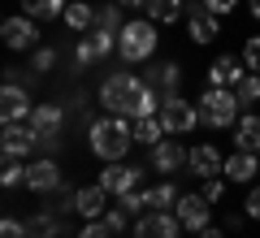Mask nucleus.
I'll return each instance as SVG.
<instances>
[{"label": "nucleus", "instance_id": "a211bd4d", "mask_svg": "<svg viewBox=\"0 0 260 238\" xmlns=\"http://www.w3.org/2000/svg\"><path fill=\"white\" fill-rule=\"evenodd\" d=\"M186 165H191V174H195V178H221L225 160H221V152H217L213 143H200V147H191Z\"/></svg>", "mask_w": 260, "mask_h": 238}, {"label": "nucleus", "instance_id": "58836bf2", "mask_svg": "<svg viewBox=\"0 0 260 238\" xmlns=\"http://www.w3.org/2000/svg\"><path fill=\"white\" fill-rule=\"evenodd\" d=\"M243 212H247L251 221H260V186H256V191L247 195V203H243Z\"/></svg>", "mask_w": 260, "mask_h": 238}, {"label": "nucleus", "instance_id": "20e7f679", "mask_svg": "<svg viewBox=\"0 0 260 238\" xmlns=\"http://www.w3.org/2000/svg\"><path fill=\"white\" fill-rule=\"evenodd\" d=\"M117 52L121 61H148L156 52V22L143 18V22H126L117 30Z\"/></svg>", "mask_w": 260, "mask_h": 238}, {"label": "nucleus", "instance_id": "1a4fd4ad", "mask_svg": "<svg viewBox=\"0 0 260 238\" xmlns=\"http://www.w3.org/2000/svg\"><path fill=\"white\" fill-rule=\"evenodd\" d=\"M113 48H117V30H87L83 35V44H78V65H83V70H91L95 61H100V56H109Z\"/></svg>", "mask_w": 260, "mask_h": 238}, {"label": "nucleus", "instance_id": "6ab92c4d", "mask_svg": "<svg viewBox=\"0 0 260 238\" xmlns=\"http://www.w3.org/2000/svg\"><path fill=\"white\" fill-rule=\"evenodd\" d=\"M186 156L191 152H182L174 139H160V143L152 147V169H156V174H178V169L186 165Z\"/></svg>", "mask_w": 260, "mask_h": 238}, {"label": "nucleus", "instance_id": "6e6552de", "mask_svg": "<svg viewBox=\"0 0 260 238\" xmlns=\"http://www.w3.org/2000/svg\"><path fill=\"white\" fill-rule=\"evenodd\" d=\"M186 35H191L195 44H213L217 39V13L208 9L204 0H191V5H186Z\"/></svg>", "mask_w": 260, "mask_h": 238}, {"label": "nucleus", "instance_id": "473e14b6", "mask_svg": "<svg viewBox=\"0 0 260 238\" xmlns=\"http://www.w3.org/2000/svg\"><path fill=\"white\" fill-rule=\"evenodd\" d=\"M78 238H117V234H113V225L100 217V221H87V225L78 229Z\"/></svg>", "mask_w": 260, "mask_h": 238}, {"label": "nucleus", "instance_id": "7c9ffc66", "mask_svg": "<svg viewBox=\"0 0 260 238\" xmlns=\"http://www.w3.org/2000/svg\"><path fill=\"white\" fill-rule=\"evenodd\" d=\"M0 182H5V186L26 182V165H22V156H5V174H0Z\"/></svg>", "mask_w": 260, "mask_h": 238}, {"label": "nucleus", "instance_id": "5701e85b", "mask_svg": "<svg viewBox=\"0 0 260 238\" xmlns=\"http://www.w3.org/2000/svg\"><path fill=\"white\" fill-rule=\"evenodd\" d=\"M65 5H70V0H22L26 18H35V22H52V18H65Z\"/></svg>", "mask_w": 260, "mask_h": 238}, {"label": "nucleus", "instance_id": "9d476101", "mask_svg": "<svg viewBox=\"0 0 260 238\" xmlns=\"http://www.w3.org/2000/svg\"><path fill=\"white\" fill-rule=\"evenodd\" d=\"M30 113H35V104H30L26 87H18V83L0 87V117L5 121H30Z\"/></svg>", "mask_w": 260, "mask_h": 238}, {"label": "nucleus", "instance_id": "c9c22d12", "mask_svg": "<svg viewBox=\"0 0 260 238\" xmlns=\"http://www.w3.org/2000/svg\"><path fill=\"white\" fill-rule=\"evenodd\" d=\"M200 195H204L208 203H217L225 195V182H221V178H204V191H200Z\"/></svg>", "mask_w": 260, "mask_h": 238}, {"label": "nucleus", "instance_id": "ea45409f", "mask_svg": "<svg viewBox=\"0 0 260 238\" xmlns=\"http://www.w3.org/2000/svg\"><path fill=\"white\" fill-rule=\"evenodd\" d=\"M204 5H208V9L217 13V18H221V13H230V9H234V0H204Z\"/></svg>", "mask_w": 260, "mask_h": 238}, {"label": "nucleus", "instance_id": "e433bc0d", "mask_svg": "<svg viewBox=\"0 0 260 238\" xmlns=\"http://www.w3.org/2000/svg\"><path fill=\"white\" fill-rule=\"evenodd\" d=\"M0 238H26V225L13 221V217H5V221H0Z\"/></svg>", "mask_w": 260, "mask_h": 238}, {"label": "nucleus", "instance_id": "f3484780", "mask_svg": "<svg viewBox=\"0 0 260 238\" xmlns=\"http://www.w3.org/2000/svg\"><path fill=\"white\" fill-rule=\"evenodd\" d=\"M256 174H260V152L234 147V156H225V169H221V178H230V182H251Z\"/></svg>", "mask_w": 260, "mask_h": 238}, {"label": "nucleus", "instance_id": "79ce46f5", "mask_svg": "<svg viewBox=\"0 0 260 238\" xmlns=\"http://www.w3.org/2000/svg\"><path fill=\"white\" fill-rule=\"evenodd\" d=\"M195 238H225V234H221V229H213V225H208V229H200Z\"/></svg>", "mask_w": 260, "mask_h": 238}, {"label": "nucleus", "instance_id": "7ed1b4c3", "mask_svg": "<svg viewBox=\"0 0 260 238\" xmlns=\"http://www.w3.org/2000/svg\"><path fill=\"white\" fill-rule=\"evenodd\" d=\"M239 95H234V87H208L204 95H200V121L213 130H225V126H239Z\"/></svg>", "mask_w": 260, "mask_h": 238}, {"label": "nucleus", "instance_id": "9b49d317", "mask_svg": "<svg viewBox=\"0 0 260 238\" xmlns=\"http://www.w3.org/2000/svg\"><path fill=\"white\" fill-rule=\"evenodd\" d=\"M26 186L39 195H52L61 191V165H56L52 156H44V160H30L26 165Z\"/></svg>", "mask_w": 260, "mask_h": 238}, {"label": "nucleus", "instance_id": "393cba45", "mask_svg": "<svg viewBox=\"0 0 260 238\" xmlns=\"http://www.w3.org/2000/svg\"><path fill=\"white\" fill-rule=\"evenodd\" d=\"M182 13H186V0H148V18L156 22V26L160 22L169 26V22H178Z\"/></svg>", "mask_w": 260, "mask_h": 238}, {"label": "nucleus", "instance_id": "f257e3e1", "mask_svg": "<svg viewBox=\"0 0 260 238\" xmlns=\"http://www.w3.org/2000/svg\"><path fill=\"white\" fill-rule=\"evenodd\" d=\"M100 104L113 117H156L160 113V91L148 78H135L130 70H117L100 83Z\"/></svg>", "mask_w": 260, "mask_h": 238}, {"label": "nucleus", "instance_id": "39448f33", "mask_svg": "<svg viewBox=\"0 0 260 238\" xmlns=\"http://www.w3.org/2000/svg\"><path fill=\"white\" fill-rule=\"evenodd\" d=\"M156 117H160V126H165V134H191V130L200 126V109L186 104L182 95H165Z\"/></svg>", "mask_w": 260, "mask_h": 238}, {"label": "nucleus", "instance_id": "f03ea898", "mask_svg": "<svg viewBox=\"0 0 260 238\" xmlns=\"http://www.w3.org/2000/svg\"><path fill=\"white\" fill-rule=\"evenodd\" d=\"M87 139H91V152L100 160H121L130 152V143H135V126H126V117H113L109 113V117L91 121Z\"/></svg>", "mask_w": 260, "mask_h": 238}, {"label": "nucleus", "instance_id": "ddd939ff", "mask_svg": "<svg viewBox=\"0 0 260 238\" xmlns=\"http://www.w3.org/2000/svg\"><path fill=\"white\" fill-rule=\"evenodd\" d=\"M139 174H143L139 165H121V160H109V165L100 169V186H104L109 195H126V191H135Z\"/></svg>", "mask_w": 260, "mask_h": 238}, {"label": "nucleus", "instance_id": "412c9836", "mask_svg": "<svg viewBox=\"0 0 260 238\" xmlns=\"http://www.w3.org/2000/svg\"><path fill=\"white\" fill-rule=\"evenodd\" d=\"M65 26L78 30V35H87V30L95 26V9L83 5V0H70V5H65Z\"/></svg>", "mask_w": 260, "mask_h": 238}, {"label": "nucleus", "instance_id": "f704fd0d", "mask_svg": "<svg viewBox=\"0 0 260 238\" xmlns=\"http://www.w3.org/2000/svg\"><path fill=\"white\" fill-rule=\"evenodd\" d=\"M104 221L113 225V234H121V229H126V221H130V212L117 203V208H109V212H104Z\"/></svg>", "mask_w": 260, "mask_h": 238}, {"label": "nucleus", "instance_id": "aec40b11", "mask_svg": "<svg viewBox=\"0 0 260 238\" xmlns=\"http://www.w3.org/2000/svg\"><path fill=\"white\" fill-rule=\"evenodd\" d=\"M247 74V65H239L234 56H217L213 65H208V87H234Z\"/></svg>", "mask_w": 260, "mask_h": 238}, {"label": "nucleus", "instance_id": "4c0bfd02", "mask_svg": "<svg viewBox=\"0 0 260 238\" xmlns=\"http://www.w3.org/2000/svg\"><path fill=\"white\" fill-rule=\"evenodd\" d=\"M52 65H56V52H52V48H39V52H35V74H48Z\"/></svg>", "mask_w": 260, "mask_h": 238}, {"label": "nucleus", "instance_id": "72a5a7b5", "mask_svg": "<svg viewBox=\"0 0 260 238\" xmlns=\"http://www.w3.org/2000/svg\"><path fill=\"white\" fill-rule=\"evenodd\" d=\"M243 65H247L251 74H260V35H251L247 44H243Z\"/></svg>", "mask_w": 260, "mask_h": 238}, {"label": "nucleus", "instance_id": "c85d7f7f", "mask_svg": "<svg viewBox=\"0 0 260 238\" xmlns=\"http://www.w3.org/2000/svg\"><path fill=\"white\" fill-rule=\"evenodd\" d=\"M234 95H239V104H256L260 100V74H243L239 83H234Z\"/></svg>", "mask_w": 260, "mask_h": 238}, {"label": "nucleus", "instance_id": "a19ab883", "mask_svg": "<svg viewBox=\"0 0 260 238\" xmlns=\"http://www.w3.org/2000/svg\"><path fill=\"white\" fill-rule=\"evenodd\" d=\"M121 9H148V0H117Z\"/></svg>", "mask_w": 260, "mask_h": 238}, {"label": "nucleus", "instance_id": "bb28decb", "mask_svg": "<svg viewBox=\"0 0 260 238\" xmlns=\"http://www.w3.org/2000/svg\"><path fill=\"white\" fill-rule=\"evenodd\" d=\"M160 139H165V126H160V117H135V143L156 147Z\"/></svg>", "mask_w": 260, "mask_h": 238}, {"label": "nucleus", "instance_id": "4be33fe9", "mask_svg": "<svg viewBox=\"0 0 260 238\" xmlns=\"http://www.w3.org/2000/svg\"><path fill=\"white\" fill-rule=\"evenodd\" d=\"M178 78H182V70H178L174 61H165V65H156V70L148 74V83L156 87L160 95H178Z\"/></svg>", "mask_w": 260, "mask_h": 238}, {"label": "nucleus", "instance_id": "c756f323", "mask_svg": "<svg viewBox=\"0 0 260 238\" xmlns=\"http://www.w3.org/2000/svg\"><path fill=\"white\" fill-rule=\"evenodd\" d=\"M95 26H100V30H121V26H126V22H121V5H117V0L104 5V9L95 13Z\"/></svg>", "mask_w": 260, "mask_h": 238}, {"label": "nucleus", "instance_id": "a878e982", "mask_svg": "<svg viewBox=\"0 0 260 238\" xmlns=\"http://www.w3.org/2000/svg\"><path fill=\"white\" fill-rule=\"evenodd\" d=\"M56 234H61V217H52V212H35L26 221V238H56Z\"/></svg>", "mask_w": 260, "mask_h": 238}, {"label": "nucleus", "instance_id": "b1692460", "mask_svg": "<svg viewBox=\"0 0 260 238\" xmlns=\"http://www.w3.org/2000/svg\"><path fill=\"white\" fill-rule=\"evenodd\" d=\"M234 143L247 147V152H260V117H256V113L239 117V126H234Z\"/></svg>", "mask_w": 260, "mask_h": 238}, {"label": "nucleus", "instance_id": "0eeeda50", "mask_svg": "<svg viewBox=\"0 0 260 238\" xmlns=\"http://www.w3.org/2000/svg\"><path fill=\"white\" fill-rule=\"evenodd\" d=\"M0 147H5V156H30L39 147V134L30 130V121H5Z\"/></svg>", "mask_w": 260, "mask_h": 238}, {"label": "nucleus", "instance_id": "37998d69", "mask_svg": "<svg viewBox=\"0 0 260 238\" xmlns=\"http://www.w3.org/2000/svg\"><path fill=\"white\" fill-rule=\"evenodd\" d=\"M251 13H256V18H260V0H251Z\"/></svg>", "mask_w": 260, "mask_h": 238}, {"label": "nucleus", "instance_id": "4468645a", "mask_svg": "<svg viewBox=\"0 0 260 238\" xmlns=\"http://www.w3.org/2000/svg\"><path fill=\"white\" fill-rule=\"evenodd\" d=\"M0 39H5V48H13V52H26V48H35L39 30H35V18H9L5 26H0Z\"/></svg>", "mask_w": 260, "mask_h": 238}, {"label": "nucleus", "instance_id": "2eb2a0df", "mask_svg": "<svg viewBox=\"0 0 260 238\" xmlns=\"http://www.w3.org/2000/svg\"><path fill=\"white\" fill-rule=\"evenodd\" d=\"M74 212L83 221H100L104 212H109V191H104L100 182L95 186H83V191H74Z\"/></svg>", "mask_w": 260, "mask_h": 238}, {"label": "nucleus", "instance_id": "423d86ee", "mask_svg": "<svg viewBox=\"0 0 260 238\" xmlns=\"http://www.w3.org/2000/svg\"><path fill=\"white\" fill-rule=\"evenodd\" d=\"M61 121H65L61 104H35V113H30V130L39 134V147L52 152V147L61 143Z\"/></svg>", "mask_w": 260, "mask_h": 238}, {"label": "nucleus", "instance_id": "dca6fc26", "mask_svg": "<svg viewBox=\"0 0 260 238\" xmlns=\"http://www.w3.org/2000/svg\"><path fill=\"white\" fill-rule=\"evenodd\" d=\"M178 229H182V221L174 212H148L135 225V238H178Z\"/></svg>", "mask_w": 260, "mask_h": 238}, {"label": "nucleus", "instance_id": "f8f14e48", "mask_svg": "<svg viewBox=\"0 0 260 238\" xmlns=\"http://www.w3.org/2000/svg\"><path fill=\"white\" fill-rule=\"evenodd\" d=\"M208 199L204 195H178V203H174V217L182 221V229H195V234H200V229H208Z\"/></svg>", "mask_w": 260, "mask_h": 238}, {"label": "nucleus", "instance_id": "cd10ccee", "mask_svg": "<svg viewBox=\"0 0 260 238\" xmlns=\"http://www.w3.org/2000/svg\"><path fill=\"white\" fill-rule=\"evenodd\" d=\"M174 203H178L174 182H160V186H152V191H148V208H152V212H169Z\"/></svg>", "mask_w": 260, "mask_h": 238}, {"label": "nucleus", "instance_id": "2f4dec72", "mask_svg": "<svg viewBox=\"0 0 260 238\" xmlns=\"http://www.w3.org/2000/svg\"><path fill=\"white\" fill-rule=\"evenodd\" d=\"M117 203H121V208L130 212V217H139V212L148 208V191H126V195H121Z\"/></svg>", "mask_w": 260, "mask_h": 238}]
</instances>
